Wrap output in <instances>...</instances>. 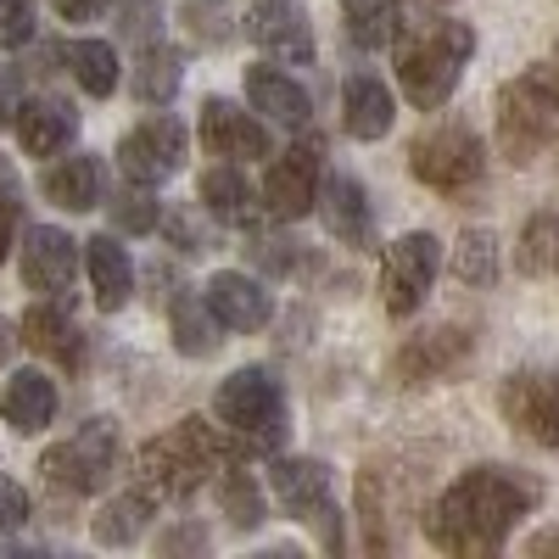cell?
Instances as JSON below:
<instances>
[{"label": "cell", "mask_w": 559, "mask_h": 559, "mask_svg": "<svg viewBox=\"0 0 559 559\" xmlns=\"http://www.w3.org/2000/svg\"><path fill=\"white\" fill-rule=\"evenodd\" d=\"M543 487L509 464H476L464 471L431 509V543L448 554H498L521 515H532Z\"/></svg>", "instance_id": "1"}, {"label": "cell", "mask_w": 559, "mask_h": 559, "mask_svg": "<svg viewBox=\"0 0 559 559\" xmlns=\"http://www.w3.org/2000/svg\"><path fill=\"white\" fill-rule=\"evenodd\" d=\"M476 57V28L459 23V17H426L414 23L397 45V84L403 96L419 107V112H437L453 84L464 73V62Z\"/></svg>", "instance_id": "2"}, {"label": "cell", "mask_w": 559, "mask_h": 559, "mask_svg": "<svg viewBox=\"0 0 559 559\" xmlns=\"http://www.w3.org/2000/svg\"><path fill=\"white\" fill-rule=\"evenodd\" d=\"M247 442H224L207 419H179L174 431L152 437L146 448H140V481H146L152 492L163 498H191L213 471H224V464H236Z\"/></svg>", "instance_id": "3"}, {"label": "cell", "mask_w": 559, "mask_h": 559, "mask_svg": "<svg viewBox=\"0 0 559 559\" xmlns=\"http://www.w3.org/2000/svg\"><path fill=\"white\" fill-rule=\"evenodd\" d=\"M559 140V90L548 73H521L498 90V146L509 163H537Z\"/></svg>", "instance_id": "4"}, {"label": "cell", "mask_w": 559, "mask_h": 559, "mask_svg": "<svg viewBox=\"0 0 559 559\" xmlns=\"http://www.w3.org/2000/svg\"><path fill=\"white\" fill-rule=\"evenodd\" d=\"M218 419L229 431H236L247 448H280L292 431V414H286V392H280V381L269 376V369H236L218 397H213Z\"/></svg>", "instance_id": "5"}, {"label": "cell", "mask_w": 559, "mask_h": 559, "mask_svg": "<svg viewBox=\"0 0 559 559\" xmlns=\"http://www.w3.org/2000/svg\"><path fill=\"white\" fill-rule=\"evenodd\" d=\"M408 174L419 185H431V191H442V197H464V191L481 185L487 152H481V140L464 123H442V129L419 134L408 146Z\"/></svg>", "instance_id": "6"}, {"label": "cell", "mask_w": 559, "mask_h": 559, "mask_svg": "<svg viewBox=\"0 0 559 559\" xmlns=\"http://www.w3.org/2000/svg\"><path fill=\"white\" fill-rule=\"evenodd\" d=\"M112 464H118V426L112 419H90L68 442L45 448L39 476L57 492H102L112 481Z\"/></svg>", "instance_id": "7"}, {"label": "cell", "mask_w": 559, "mask_h": 559, "mask_svg": "<svg viewBox=\"0 0 559 559\" xmlns=\"http://www.w3.org/2000/svg\"><path fill=\"white\" fill-rule=\"evenodd\" d=\"M437 263H442V247L437 236H426V229H408V236H397L381 258V302L386 313L408 319L419 302H426L431 280H437Z\"/></svg>", "instance_id": "8"}, {"label": "cell", "mask_w": 559, "mask_h": 559, "mask_svg": "<svg viewBox=\"0 0 559 559\" xmlns=\"http://www.w3.org/2000/svg\"><path fill=\"white\" fill-rule=\"evenodd\" d=\"M498 408L526 442L559 448V369H515L498 386Z\"/></svg>", "instance_id": "9"}, {"label": "cell", "mask_w": 559, "mask_h": 559, "mask_svg": "<svg viewBox=\"0 0 559 559\" xmlns=\"http://www.w3.org/2000/svg\"><path fill=\"white\" fill-rule=\"evenodd\" d=\"M269 487L297 521L324 526V548H342V526L324 521L331 515V471H324L319 459H274L269 464Z\"/></svg>", "instance_id": "10"}, {"label": "cell", "mask_w": 559, "mask_h": 559, "mask_svg": "<svg viewBox=\"0 0 559 559\" xmlns=\"http://www.w3.org/2000/svg\"><path fill=\"white\" fill-rule=\"evenodd\" d=\"M118 168L134 185H163L185 168V129L174 118H146L118 140Z\"/></svg>", "instance_id": "11"}, {"label": "cell", "mask_w": 559, "mask_h": 559, "mask_svg": "<svg viewBox=\"0 0 559 559\" xmlns=\"http://www.w3.org/2000/svg\"><path fill=\"white\" fill-rule=\"evenodd\" d=\"M79 274V241L57 224H28L23 229V286L39 297H62Z\"/></svg>", "instance_id": "12"}, {"label": "cell", "mask_w": 559, "mask_h": 559, "mask_svg": "<svg viewBox=\"0 0 559 559\" xmlns=\"http://www.w3.org/2000/svg\"><path fill=\"white\" fill-rule=\"evenodd\" d=\"M319 146H292L269 163V179H263V202L274 218H302L319 207Z\"/></svg>", "instance_id": "13"}, {"label": "cell", "mask_w": 559, "mask_h": 559, "mask_svg": "<svg viewBox=\"0 0 559 559\" xmlns=\"http://www.w3.org/2000/svg\"><path fill=\"white\" fill-rule=\"evenodd\" d=\"M247 34L263 45L274 62H313V28L297 0H252L247 7Z\"/></svg>", "instance_id": "14"}, {"label": "cell", "mask_w": 559, "mask_h": 559, "mask_svg": "<svg viewBox=\"0 0 559 559\" xmlns=\"http://www.w3.org/2000/svg\"><path fill=\"white\" fill-rule=\"evenodd\" d=\"M202 146L224 163H241V157L252 163V157H269V134L247 107L224 102V96H207L202 102Z\"/></svg>", "instance_id": "15"}, {"label": "cell", "mask_w": 559, "mask_h": 559, "mask_svg": "<svg viewBox=\"0 0 559 559\" xmlns=\"http://www.w3.org/2000/svg\"><path fill=\"white\" fill-rule=\"evenodd\" d=\"M319 213L336 247H358V252L376 247V213H369V197L353 174H331L319 185Z\"/></svg>", "instance_id": "16"}, {"label": "cell", "mask_w": 559, "mask_h": 559, "mask_svg": "<svg viewBox=\"0 0 559 559\" xmlns=\"http://www.w3.org/2000/svg\"><path fill=\"white\" fill-rule=\"evenodd\" d=\"M207 308L218 313V324L224 331H241V336H252V331H263L269 324V313H274V297L258 286L252 274H241V269H218L213 280H207Z\"/></svg>", "instance_id": "17"}, {"label": "cell", "mask_w": 559, "mask_h": 559, "mask_svg": "<svg viewBox=\"0 0 559 559\" xmlns=\"http://www.w3.org/2000/svg\"><path fill=\"white\" fill-rule=\"evenodd\" d=\"M247 102L263 112V118H274V123H286V129H308V118H313V102H308V90L292 79V73H280V68H269V62H258V68H247Z\"/></svg>", "instance_id": "18"}, {"label": "cell", "mask_w": 559, "mask_h": 559, "mask_svg": "<svg viewBox=\"0 0 559 559\" xmlns=\"http://www.w3.org/2000/svg\"><path fill=\"white\" fill-rule=\"evenodd\" d=\"M397 107H392V90L376 79V73H353L342 84V129L353 140H381L392 129Z\"/></svg>", "instance_id": "19"}, {"label": "cell", "mask_w": 559, "mask_h": 559, "mask_svg": "<svg viewBox=\"0 0 559 559\" xmlns=\"http://www.w3.org/2000/svg\"><path fill=\"white\" fill-rule=\"evenodd\" d=\"M17 331H23V342H28L34 353L57 358L62 369H79V364H84V331L73 324V313H68V308H57V302L28 308Z\"/></svg>", "instance_id": "20"}, {"label": "cell", "mask_w": 559, "mask_h": 559, "mask_svg": "<svg viewBox=\"0 0 559 559\" xmlns=\"http://www.w3.org/2000/svg\"><path fill=\"white\" fill-rule=\"evenodd\" d=\"M471 358V331H431V336H414L403 353H397V376L403 381H437V376H453V369Z\"/></svg>", "instance_id": "21"}, {"label": "cell", "mask_w": 559, "mask_h": 559, "mask_svg": "<svg viewBox=\"0 0 559 559\" xmlns=\"http://www.w3.org/2000/svg\"><path fill=\"white\" fill-rule=\"evenodd\" d=\"M0 414H7V426L17 437H34L57 419V381L39 376V369H23V376L7 381V392H0Z\"/></svg>", "instance_id": "22"}, {"label": "cell", "mask_w": 559, "mask_h": 559, "mask_svg": "<svg viewBox=\"0 0 559 559\" xmlns=\"http://www.w3.org/2000/svg\"><path fill=\"white\" fill-rule=\"evenodd\" d=\"M73 129H79V112L68 102H57V96H34L17 112V140H23L28 157H57L73 140Z\"/></svg>", "instance_id": "23"}, {"label": "cell", "mask_w": 559, "mask_h": 559, "mask_svg": "<svg viewBox=\"0 0 559 559\" xmlns=\"http://www.w3.org/2000/svg\"><path fill=\"white\" fill-rule=\"evenodd\" d=\"M84 263H90V286H96V302L107 313H118L129 297H134V263L129 252L112 241V229H102V236L84 241Z\"/></svg>", "instance_id": "24"}, {"label": "cell", "mask_w": 559, "mask_h": 559, "mask_svg": "<svg viewBox=\"0 0 559 559\" xmlns=\"http://www.w3.org/2000/svg\"><path fill=\"white\" fill-rule=\"evenodd\" d=\"M39 191L51 197L57 207H68V213H90V207H102V163L96 157H62V163H51L39 174Z\"/></svg>", "instance_id": "25"}, {"label": "cell", "mask_w": 559, "mask_h": 559, "mask_svg": "<svg viewBox=\"0 0 559 559\" xmlns=\"http://www.w3.org/2000/svg\"><path fill=\"white\" fill-rule=\"evenodd\" d=\"M146 526H152V487H129L90 521V537H96L102 548H129V543H140Z\"/></svg>", "instance_id": "26"}, {"label": "cell", "mask_w": 559, "mask_h": 559, "mask_svg": "<svg viewBox=\"0 0 559 559\" xmlns=\"http://www.w3.org/2000/svg\"><path fill=\"white\" fill-rule=\"evenodd\" d=\"M218 224H252L258 218V191L247 185V174L241 168H207L202 174V197H197Z\"/></svg>", "instance_id": "27"}, {"label": "cell", "mask_w": 559, "mask_h": 559, "mask_svg": "<svg viewBox=\"0 0 559 559\" xmlns=\"http://www.w3.org/2000/svg\"><path fill=\"white\" fill-rule=\"evenodd\" d=\"M342 17H347V34L358 51H381V45L403 39V7L397 0H336Z\"/></svg>", "instance_id": "28"}, {"label": "cell", "mask_w": 559, "mask_h": 559, "mask_svg": "<svg viewBox=\"0 0 559 559\" xmlns=\"http://www.w3.org/2000/svg\"><path fill=\"white\" fill-rule=\"evenodd\" d=\"M224 324H218V313L207 308V297H174V347L185 353V358H207V353H218V336Z\"/></svg>", "instance_id": "29"}, {"label": "cell", "mask_w": 559, "mask_h": 559, "mask_svg": "<svg viewBox=\"0 0 559 559\" xmlns=\"http://www.w3.org/2000/svg\"><path fill=\"white\" fill-rule=\"evenodd\" d=\"M453 280L471 292L498 286V236L492 229H464L459 247H453Z\"/></svg>", "instance_id": "30"}, {"label": "cell", "mask_w": 559, "mask_h": 559, "mask_svg": "<svg viewBox=\"0 0 559 559\" xmlns=\"http://www.w3.org/2000/svg\"><path fill=\"white\" fill-rule=\"evenodd\" d=\"M68 68L90 96H112L118 90V51L107 39H73L68 45Z\"/></svg>", "instance_id": "31"}, {"label": "cell", "mask_w": 559, "mask_h": 559, "mask_svg": "<svg viewBox=\"0 0 559 559\" xmlns=\"http://www.w3.org/2000/svg\"><path fill=\"white\" fill-rule=\"evenodd\" d=\"M174 90H179V57L168 51V45H146V51H140V68H134V96H140V107L174 102Z\"/></svg>", "instance_id": "32"}, {"label": "cell", "mask_w": 559, "mask_h": 559, "mask_svg": "<svg viewBox=\"0 0 559 559\" xmlns=\"http://www.w3.org/2000/svg\"><path fill=\"white\" fill-rule=\"evenodd\" d=\"M515 263H521L526 274H559V213L526 218L521 247H515Z\"/></svg>", "instance_id": "33"}, {"label": "cell", "mask_w": 559, "mask_h": 559, "mask_svg": "<svg viewBox=\"0 0 559 559\" xmlns=\"http://www.w3.org/2000/svg\"><path fill=\"white\" fill-rule=\"evenodd\" d=\"M218 503H224V515L236 521V526H258V521H263V487H258L247 471H229V464H224Z\"/></svg>", "instance_id": "34"}, {"label": "cell", "mask_w": 559, "mask_h": 559, "mask_svg": "<svg viewBox=\"0 0 559 559\" xmlns=\"http://www.w3.org/2000/svg\"><path fill=\"white\" fill-rule=\"evenodd\" d=\"M17 218H23V185H17L12 163L0 157V263L17 247Z\"/></svg>", "instance_id": "35"}, {"label": "cell", "mask_w": 559, "mask_h": 559, "mask_svg": "<svg viewBox=\"0 0 559 559\" xmlns=\"http://www.w3.org/2000/svg\"><path fill=\"white\" fill-rule=\"evenodd\" d=\"M112 224L129 229V236H140V229H157L163 224V207L146 191H123V197H112Z\"/></svg>", "instance_id": "36"}, {"label": "cell", "mask_w": 559, "mask_h": 559, "mask_svg": "<svg viewBox=\"0 0 559 559\" xmlns=\"http://www.w3.org/2000/svg\"><path fill=\"white\" fill-rule=\"evenodd\" d=\"M224 0H191V7H185V28H191L202 45H224L229 39V23H224Z\"/></svg>", "instance_id": "37"}, {"label": "cell", "mask_w": 559, "mask_h": 559, "mask_svg": "<svg viewBox=\"0 0 559 559\" xmlns=\"http://www.w3.org/2000/svg\"><path fill=\"white\" fill-rule=\"evenodd\" d=\"M34 39V0H0V51H23Z\"/></svg>", "instance_id": "38"}, {"label": "cell", "mask_w": 559, "mask_h": 559, "mask_svg": "<svg viewBox=\"0 0 559 559\" xmlns=\"http://www.w3.org/2000/svg\"><path fill=\"white\" fill-rule=\"evenodd\" d=\"M23 521H28V492L12 476H0V543L12 532H23Z\"/></svg>", "instance_id": "39"}, {"label": "cell", "mask_w": 559, "mask_h": 559, "mask_svg": "<svg viewBox=\"0 0 559 559\" xmlns=\"http://www.w3.org/2000/svg\"><path fill=\"white\" fill-rule=\"evenodd\" d=\"M163 229H168V241H174L179 252H207V247H213L207 229H202L191 213H163Z\"/></svg>", "instance_id": "40"}, {"label": "cell", "mask_w": 559, "mask_h": 559, "mask_svg": "<svg viewBox=\"0 0 559 559\" xmlns=\"http://www.w3.org/2000/svg\"><path fill=\"white\" fill-rule=\"evenodd\" d=\"M51 7H57L68 23H90V17L107 12V0H51Z\"/></svg>", "instance_id": "41"}, {"label": "cell", "mask_w": 559, "mask_h": 559, "mask_svg": "<svg viewBox=\"0 0 559 559\" xmlns=\"http://www.w3.org/2000/svg\"><path fill=\"white\" fill-rule=\"evenodd\" d=\"M12 112H17V79H12V68H0V129L12 123Z\"/></svg>", "instance_id": "42"}, {"label": "cell", "mask_w": 559, "mask_h": 559, "mask_svg": "<svg viewBox=\"0 0 559 559\" xmlns=\"http://www.w3.org/2000/svg\"><path fill=\"white\" fill-rule=\"evenodd\" d=\"M163 548H207V532L202 526H185V532H168Z\"/></svg>", "instance_id": "43"}, {"label": "cell", "mask_w": 559, "mask_h": 559, "mask_svg": "<svg viewBox=\"0 0 559 559\" xmlns=\"http://www.w3.org/2000/svg\"><path fill=\"white\" fill-rule=\"evenodd\" d=\"M526 554H537V559H548V554H559V526H548V532H537V537H526Z\"/></svg>", "instance_id": "44"}, {"label": "cell", "mask_w": 559, "mask_h": 559, "mask_svg": "<svg viewBox=\"0 0 559 559\" xmlns=\"http://www.w3.org/2000/svg\"><path fill=\"white\" fill-rule=\"evenodd\" d=\"M17 336H23L17 324H12V319H0V369H7V358L17 353Z\"/></svg>", "instance_id": "45"}, {"label": "cell", "mask_w": 559, "mask_h": 559, "mask_svg": "<svg viewBox=\"0 0 559 559\" xmlns=\"http://www.w3.org/2000/svg\"><path fill=\"white\" fill-rule=\"evenodd\" d=\"M437 7H448V0H437Z\"/></svg>", "instance_id": "46"}]
</instances>
